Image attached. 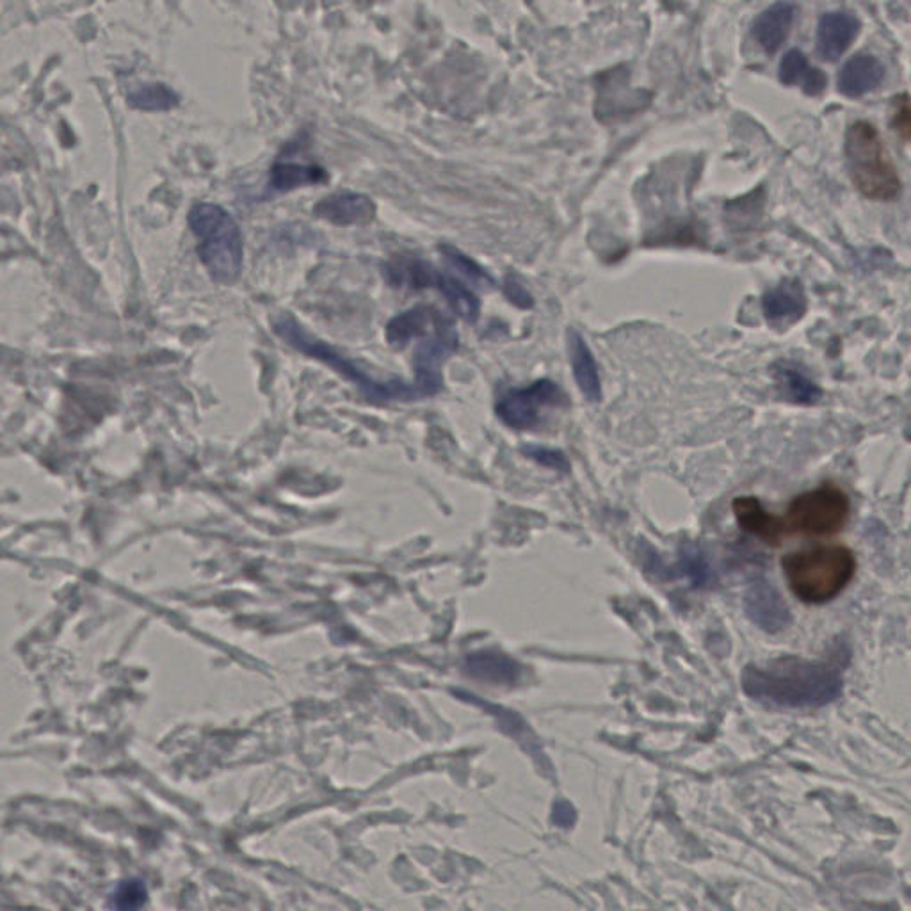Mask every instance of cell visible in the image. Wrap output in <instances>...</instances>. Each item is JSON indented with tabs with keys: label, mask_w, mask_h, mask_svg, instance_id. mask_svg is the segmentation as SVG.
I'll return each mask as SVG.
<instances>
[{
	"label": "cell",
	"mask_w": 911,
	"mask_h": 911,
	"mask_svg": "<svg viewBox=\"0 0 911 911\" xmlns=\"http://www.w3.org/2000/svg\"><path fill=\"white\" fill-rule=\"evenodd\" d=\"M130 108L139 111H170L180 103L179 94L171 90L170 86L162 82H147L130 91L127 97Z\"/></svg>",
	"instance_id": "cell-22"
},
{
	"label": "cell",
	"mask_w": 911,
	"mask_h": 911,
	"mask_svg": "<svg viewBox=\"0 0 911 911\" xmlns=\"http://www.w3.org/2000/svg\"><path fill=\"white\" fill-rule=\"evenodd\" d=\"M769 321H795L807 310V298L800 282H783L774 287L762 300Z\"/></svg>",
	"instance_id": "cell-17"
},
{
	"label": "cell",
	"mask_w": 911,
	"mask_h": 911,
	"mask_svg": "<svg viewBox=\"0 0 911 911\" xmlns=\"http://www.w3.org/2000/svg\"><path fill=\"white\" fill-rule=\"evenodd\" d=\"M188 223L198 239V257L209 277L219 286L238 282L244 260L241 227L227 209L200 201L189 210Z\"/></svg>",
	"instance_id": "cell-2"
},
{
	"label": "cell",
	"mask_w": 911,
	"mask_h": 911,
	"mask_svg": "<svg viewBox=\"0 0 911 911\" xmlns=\"http://www.w3.org/2000/svg\"><path fill=\"white\" fill-rule=\"evenodd\" d=\"M442 253L446 257L447 264L452 266L458 273L463 274L470 282H474L475 286H493V278L481 266L475 264L474 260L463 256L454 248L443 247Z\"/></svg>",
	"instance_id": "cell-24"
},
{
	"label": "cell",
	"mask_w": 911,
	"mask_h": 911,
	"mask_svg": "<svg viewBox=\"0 0 911 911\" xmlns=\"http://www.w3.org/2000/svg\"><path fill=\"white\" fill-rule=\"evenodd\" d=\"M883 64L874 56L860 54L845 63L840 72L839 86L849 97H862L875 90L883 81Z\"/></svg>",
	"instance_id": "cell-16"
},
{
	"label": "cell",
	"mask_w": 911,
	"mask_h": 911,
	"mask_svg": "<svg viewBox=\"0 0 911 911\" xmlns=\"http://www.w3.org/2000/svg\"><path fill=\"white\" fill-rule=\"evenodd\" d=\"M523 454L529 456L531 460L538 461L540 465L549 467L559 472H568L570 463H568L567 456L558 449H549V447L525 446L523 447Z\"/></svg>",
	"instance_id": "cell-26"
},
{
	"label": "cell",
	"mask_w": 911,
	"mask_h": 911,
	"mask_svg": "<svg viewBox=\"0 0 911 911\" xmlns=\"http://www.w3.org/2000/svg\"><path fill=\"white\" fill-rule=\"evenodd\" d=\"M437 291L446 296L447 301L451 303L452 310L460 316L463 321L475 322L479 318V300L478 296L461 286L454 278L442 274L438 280Z\"/></svg>",
	"instance_id": "cell-23"
},
{
	"label": "cell",
	"mask_w": 911,
	"mask_h": 911,
	"mask_svg": "<svg viewBox=\"0 0 911 911\" xmlns=\"http://www.w3.org/2000/svg\"><path fill=\"white\" fill-rule=\"evenodd\" d=\"M780 81L787 86L801 84L804 93L821 94L827 88V77L818 68H810L803 52L791 50L780 63Z\"/></svg>",
	"instance_id": "cell-20"
},
{
	"label": "cell",
	"mask_w": 911,
	"mask_h": 911,
	"mask_svg": "<svg viewBox=\"0 0 911 911\" xmlns=\"http://www.w3.org/2000/svg\"><path fill=\"white\" fill-rule=\"evenodd\" d=\"M794 4L789 2H778L771 6L768 10L759 14V19L753 23V37L759 41V46L773 54L783 41L789 37V31L792 28V20H794Z\"/></svg>",
	"instance_id": "cell-15"
},
{
	"label": "cell",
	"mask_w": 911,
	"mask_h": 911,
	"mask_svg": "<svg viewBox=\"0 0 911 911\" xmlns=\"http://www.w3.org/2000/svg\"><path fill=\"white\" fill-rule=\"evenodd\" d=\"M848 661V650L839 648L821 661L782 657L764 665L750 664L742 671V689L751 700L764 705L782 709L824 707L835 702L842 693V673Z\"/></svg>",
	"instance_id": "cell-1"
},
{
	"label": "cell",
	"mask_w": 911,
	"mask_h": 911,
	"mask_svg": "<svg viewBox=\"0 0 911 911\" xmlns=\"http://www.w3.org/2000/svg\"><path fill=\"white\" fill-rule=\"evenodd\" d=\"M848 519V495L833 484H822L795 497L783 522L787 534L801 532L809 537H830L844 528Z\"/></svg>",
	"instance_id": "cell-6"
},
{
	"label": "cell",
	"mask_w": 911,
	"mask_h": 911,
	"mask_svg": "<svg viewBox=\"0 0 911 911\" xmlns=\"http://www.w3.org/2000/svg\"><path fill=\"white\" fill-rule=\"evenodd\" d=\"M271 324H273L274 333L280 339L286 340L287 344L298 349L301 353L318 358L328 366L336 367L340 374L348 376L351 380L357 381L372 398L411 401L413 390H411L410 383L401 380L387 381V383L372 380L366 372L360 371L353 362H349L348 358L337 353L336 349L328 346L327 342H322L321 339L312 336L291 312L277 313Z\"/></svg>",
	"instance_id": "cell-5"
},
{
	"label": "cell",
	"mask_w": 911,
	"mask_h": 911,
	"mask_svg": "<svg viewBox=\"0 0 911 911\" xmlns=\"http://www.w3.org/2000/svg\"><path fill=\"white\" fill-rule=\"evenodd\" d=\"M748 618L768 634H780L789 629L792 614L780 591L771 582L759 579L744 594Z\"/></svg>",
	"instance_id": "cell-9"
},
{
	"label": "cell",
	"mask_w": 911,
	"mask_h": 911,
	"mask_svg": "<svg viewBox=\"0 0 911 911\" xmlns=\"http://www.w3.org/2000/svg\"><path fill=\"white\" fill-rule=\"evenodd\" d=\"M570 346V362H572L573 378L582 396L588 401L599 402L602 399V381H600L599 366L594 362L591 349L585 344L581 333L570 331L568 337Z\"/></svg>",
	"instance_id": "cell-14"
},
{
	"label": "cell",
	"mask_w": 911,
	"mask_h": 911,
	"mask_svg": "<svg viewBox=\"0 0 911 911\" xmlns=\"http://www.w3.org/2000/svg\"><path fill=\"white\" fill-rule=\"evenodd\" d=\"M858 31H860V22L854 19L853 14L840 13V11L824 14L818 28L819 54L827 61H835L853 43Z\"/></svg>",
	"instance_id": "cell-12"
},
{
	"label": "cell",
	"mask_w": 911,
	"mask_h": 911,
	"mask_svg": "<svg viewBox=\"0 0 911 911\" xmlns=\"http://www.w3.org/2000/svg\"><path fill=\"white\" fill-rule=\"evenodd\" d=\"M442 318V313L438 310L422 304V307H416V309L396 316L384 328V337L392 348L401 349L413 339L429 337V331H434Z\"/></svg>",
	"instance_id": "cell-13"
},
{
	"label": "cell",
	"mask_w": 911,
	"mask_h": 911,
	"mask_svg": "<svg viewBox=\"0 0 911 911\" xmlns=\"http://www.w3.org/2000/svg\"><path fill=\"white\" fill-rule=\"evenodd\" d=\"M892 127L902 138L911 139V100L904 94L893 100Z\"/></svg>",
	"instance_id": "cell-27"
},
{
	"label": "cell",
	"mask_w": 911,
	"mask_h": 911,
	"mask_svg": "<svg viewBox=\"0 0 911 911\" xmlns=\"http://www.w3.org/2000/svg\"><path fill=\"white\" fill-rule=\"evenodd\" d=\"M504 292L514 304H519L522 309H529L532 304L531 296H529L528 291H525L522 286H519V283L511 282L510 280L508 286H505Z\"/></svg>",
	"instance_id": "cell-28"
},
{
	"label": "cell",
	"mask_w": 911,
	"mask_h": 911,
	"mask_svg": "<svg viewBox=\"0 0 911 911\" xmlns=\"http://www.w3.org/2000/svg\"><path fill=\"white\" fill-rule=\"evenodd\" d=\"M783 573L792 593L804 603L835 599L857 572V558L844 545H819L791 552L782 559Z\"/></svg>",
	"instance_id": "cell-3"
},
{
	"label": "cell",
	"mask_w": 911,
	"mask_h": 911,
	"mask_svg": "<svg viewBox=\"0 0 911 911\" xmlns=\"http://www.w3.org/2000/svg\"><path fill=\"white\" fill-rule=\"evenodd\" d=\"M458 348V333L449 319L442 318L431 336L426 337L417 348L413 367H416L417 390L420 398H429L442 389V366L447 358Z\"/></svg>",
	"instance_id": "cell-8"
},
{
	"label": "cell",
	"mask_w": 911,
	"mask_h": 911,
	"mask_svg": "<svg viewBox=\"0 0 911 911\" xmlns=\"http://www.w3.org/2000/svg\"><path fill=\"white\" fill-rule=\"evenodd\" d=\"M376 203L362 192L340 191L322 198L313 207V214L337 227H354L371 223L376 218Z\"/></svg>",
	"instance_id": "cell-10"
},
{
	"label": "cell",
	"mask_w": 911,
	"mask_h": 911,
	"mask_svg": "<svg viewBox=\"0 0 911 911\" xmlns=\"http://www.w3.org/2000/svg\"><path fill=\"white\" fill-rule=\"evenodd\" d=\"M328 179L330 177L321 166L277 162L271 168L269 188L274 189V191H294L298 188L327 182Z\"/></svg>",
	"instance_id": "cell-18"
},
{
	"label": "cell",
	"mask_w": 911,
	"mask_h": 911,
	"mask_svg": "<svg viewBox=\"0 0 911 911\" xmlns=\"http://www.w3.org/2000/svg\"><path fill=\"white\" fill-rule=\"evenodd\" d=\"M845 157L851 179L867 198L889 201L898 197L901 191L898 171L884 152L878 130L871 123L857 121L849 127Z\"/></svg>",
	"instance_id": "cell-4"
},
{
	"label": "cell",
	"mask_w": 911,
	"mask_h": 911,
	"mask_svg": "<svg viewBox=\"0 0 911 911\" xmlns=\"http://www.w3.org/2000/svg\"><path fill=\"white\" fill-rule=\"evenodd\" d=\"M564 393L554 381L538 380L525 389H514L497 402V417L513 429H532L540 424L541 411L563 404Z\"/></svg>",
	"instance_id": "cell-7"
},
{
	"label": "cell",
	"mask_w": 911,
	"mask_h": 911,
	"mask_svg": "<svg viewBox=\"0 0 911 911\" xmlns=\"http://www.w3.org/2000/svg\"><path fill=\"white\" fill-rule=\"evenodd\" d=\"M467 671L474 679L493 683H513L520 679V665L499 652H481L469 657Z\"/></svg>",
	"instance_id": "cell-19"
},
{
	"label": "cell",
	"mask_w": 911,
	"mask_h": 911,
	"mask_svg": "<svg viewBox=\"0 0 911 911\" xmlns=\"http://www.w3.org/2000/svg\"><path fill=\"white\" fill-rule=\"evenodd\" d=\"M732 505L742 531L750 532L771 545H778L783 538L789 537L783 517L769 513L755 497H738Z\"/></svg>",
	"instance_id": "cell-11"
},
{
	"label": "cell",
	"mask_w": 911,
	"mask_h": 911,
	"mask_svg": "<svg viewBox=\"0 0 911 911\" xmlns=\"http://www.w3.org/2000/svg\"><path fill=\"white\" fill-rule=\"evenodd\" d=\"M147 901V889L141 881L130 880L121 883L117 892L112 893V910L138 911Z\"/></svg>",
	"instance_id": "cell-25"
},
{
	"label": "cell",
	"mask_w": 911,
	"mask_h": 911,
	"mask_svg": "<svg viewBox=\"0 0 911 911\" xmlns=\"http://www.w3.org/2000/svg\"><path fill=\"white\" fill-rule=\"evenodd\" d=\"M774 380L789 401L795 404H813L821 399V389L801 369L791 363H778Z\"/></svg>",
	"instance_id": "cell-21"
}]
</instances>
